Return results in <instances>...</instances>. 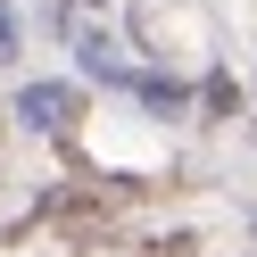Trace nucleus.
I'll return each mask as SVG.
<instances>
[{
  "label": "nucleus",
  "instance_id": "1",
  "mask_svg": "<svg viewBox=\"0 0 257 257\" xmlns=\"http://www.w3.org/2000/svg\"><path fill=\"white\" fill-rule=\"evenodd\" d=\"M17 116L34 124V133H67V124H75V91L67 83H25L17 91Z\"/></svg>",
  "mask_w": 257,
  "mask_h": 257
},
{
  "label": "nucleus",
  "instance_id": "2",
  "mask_svg": "<svg viewBox=\"0 0 257 257\" xmlns=\"http://www.w3.org/2000/svg\"><path fill=\"white\" fill-rule=\"evenodd\" d=\"M17 50V17H9V0H0V58Z\"/></svg>",
  "mask_w": 257,
  "mask_h": 257
}]
</instances>
